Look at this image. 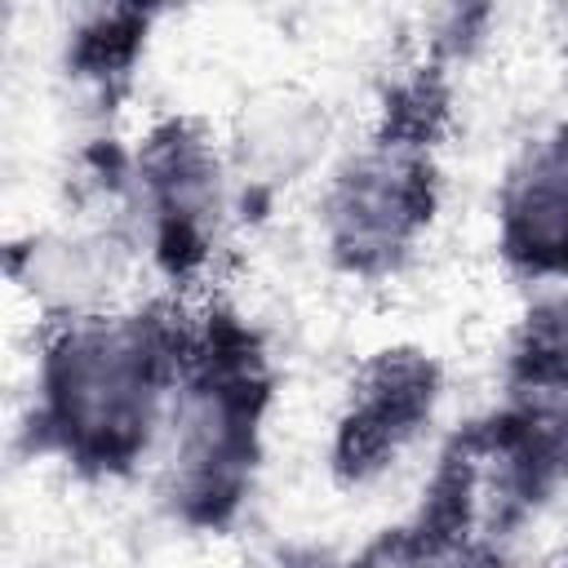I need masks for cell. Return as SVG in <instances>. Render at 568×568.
<instances>
[{"label": "cell", "mask_w": 568, "mask_h": 568, "mask_svg": "<svg viewBox=\"0 0 568 568\" xmlns=\"http://www.w3.org/2000/svg\"><path fill=\"white\" fill-rule=\"evenodd\" d=\"M546 568H568V546H564V550H559V555H555Z\"/></svg>", "instance_id": "cell-11"}, {"label": "cell", "mask_w": 568, "mask_h": 568, "mask_svg": "<svg viewBox=\"0 0 568 568\" xmlns=\"http://www.w3.org/2000/svg\"><path fill=\"white\" fill-rule=\"evenodd\" d=\"M138 271L142 257L129 231L111 213L84 204L9 244V284L31 302L40 324L84 320L133 302L129 280Z\"/></svg>", "instance_id": "cell-6"}, {"label": "cell", "mask_w": 568, "mask_h": 568, "mask_svg": "<svg viewBox=\"0 0 568 568\" xmlns=\"http://www.w3.org/2000/svg\"><path fill=\"white\" fill-rule=\"evenodd\" d=\"M444 404V364L435 351L395 342L368 351L333 413L328 470L346 488L386 479L435 426Z\"/></svg>", "instance_id": "cell-5"}, {"label": "cell", "mask_w": 568, "mask_h": 568, "mask_svg": "<svg viewBox=\"0 0 568 568\" xmlns=\"http://www.w3.org/2000/svg\"><path fill=\"white\" fill-rule=\"evenodd\" d=\"M235 213L226 142L200 115H155L124 146L115 217L164 293L191 297L209 284Z\"/></svg>", "instance_id": "cell-4"}, {"label": "cell", "mask_w": 568, "mask_h": 568, "mask_svg": "<svg viewBox=\"0 0 568 568\" xmlns=\"http://www.w3.org/2000/svg\"><path fill=\"white\" fill-rule=\"evenodd\" d=\"M324 151H328L324 102L297 89H271L244 102L235 129L226 133V160H231L240 213L302 182L324 160Z\"/></svg>", "instance_id": "cell-9"}, {"label": "cell", "mask_w": 568, "mask_h": 568, "mask_svg": "<svg viewBox=\"0 0 568 568\" xmlns=\"http://www.w3.org/2000/svg\"><path fill=\"white\" fill-rule=\"evenodd\" d=\"M333 568H510L506 537L488 519L475 462L457 430L439 444L422 501Z\"/></svg>", "instance_id": "cell-7"}, {"label": "cell", "mask_w": 568, "mask_h": 568, "mask_svg": "<svg viewBox=\"0 0 568 568\" xmlns=\"http://www.w3.org/2000/svg\"><path fill=\"white\" fill-rule=\"evenodd\" d=\"M155 22L160 9H142V4H89L71 13L58 62L71 89L93 111H115L129 98L138 67L146 62Z\"/></svg>", "instance_id": "cell-10"}, {"label": "cell", "mask_w": 568, "mask_h": 568, "mask_svg": "<svg viewBox=\"0 0 568 568\" xmlns=\"http://www.w3.org/2000/svg\"><path fill=\"white\" fill-rule=\"evenodd\" d=\"M275 359L262 328L222 297H191L178 395L155 453V497L191 532H226L253 501Z\"/></svg>", "instance_id": "cell-3"}, {"label": "cell", "mask_w": 568, "mask_h": 568, "mask_svg": "<svg viewBox=\"0 0 568 568\" xmlns=\"http://www.w3.org/2000/svg\"><path fill=\"white\" fill-rule=\"evenodd\" d=\"M453 62L422 49L386 80L368 133L328 164L315 235L337 275L395 280L430 240L444 209L439 151L453 129Z\"/></svg>", "instance_id": "cell-2"}, {"label": "cell", "mask_w": 568, "mask_h": 568, "mask_svg": "<svg viewBox=\"0 0 568 568\" xmlns=\"http://www.w3.org/2000/svg\"><path fill=\"white\" fill-rule=\"evenodd\" d=\"M493 244L532 288H568V120L528 138L493 195Z\"/></svg>", "instance_id": "cell-8"}, {"label": "cell", "mask_w": 568, "mask_h": 568, "mask_svg": "<svg viewBox=\"0 0 568 568\" xmlns=\"http://www.w3.org/2000/svg\"><path fill=\"white\" fill-rule=\"evenodd\" d=\"M191 297H133L115 311L40 324L27 439L80 479H129L155 462L186 346Z\"/></svg>", "instance_id": "cell-1"}]
</instances>
